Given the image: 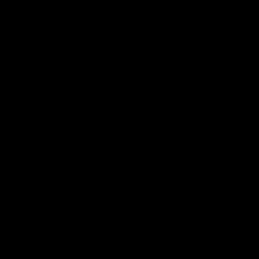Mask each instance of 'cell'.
<instances>
[]
</instances>
